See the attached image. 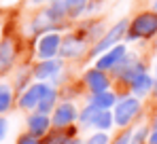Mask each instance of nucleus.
I'll list each match as a JSON object with an SVG mask.
<instances>
[{
    "label": "nucleus",
    "instance_id": "1",
    "mask_svg": "<svg viewBox=\"0 0 157 144\" xmlns=\"http://www.w3.org/2000/svg\"><path fill=\"white\" fill-rule=\"evenodd\" d=\"M153 32H157V13H142L138 15L130 28V38L136 36H151Z\"/></svg>",
    "mask_w": 157,
    "mask_h": 144
},
{
    "label": "nucleus",
    "instance_id": "2",
    "mask_svg": "<svg viewBox=\"0 0 157 144\" xmlns=\"http://www.w3.org/2000/svg\"><path fill=\"white\" fill-rule=\"evenodd\" d=\"M138 108H140V104H138L136 97H125V100H121V104H119L117 110H115V123H117V125H128V123L134 119V115L138 112Z\"/></svg>",
    "mask_w": 157,
    "mask_h": 144
},
{
    "label": "nucleus",
    "instance_id": "3",
    "mask_svg": "<svg viewBox=\"0 0 157 144\" xmlns=\"http://www.w3.org/2000/svg\"><path fill=\"white\" fill-rule=\"evenodd\" d=\"M125 55V47L123 45H115L108 53H104L100 59H98V70H106V68H115Z\"/></svg>",
    "mask_w": 157,
    "mask_h": 144
},
{
    "label": "nucleus",
    "instance_id": "4",
    "mask_svg": "<svg viewBox=\"0 0 157 144\" xmlns=\"http://www.w3.org/2000/svg\"><path fill=\"white\" fill-rule=\"evenodd\" d=\"M47 89H49L47 85H32L26 93L21 96V106H24V108H34V106H38L40 100H43V96L47 93Z\"/></svg>",
    "mask_w": 157,
    "mask_h": 144
},
{
    "label": "nucleus",
    "instance_id": "5",
    "mask_svg": "<svg viewBox=\"0 0 157 144\" xmlns=\"http://www.w3.org/2000/svg\"><path fill=\"white\" fill-rule=\"evenodd\" d=\"M59 51V34H47L38 43V55L40 57H53Z\"/></svg>",
    "mask_w": 157,
    "mask_h": 144
},
{
    "label": "nucleus",
    "instance_id": "6",
    "mask_svg": "<svg viewBox=\"0 0 157 144\" xmlns=\"http://www.w3.org/2000/svg\"><path fill=\"white\" fill-rule=\"evenodd\" d=\"M85 83L89 85V89L94 93H102V91H106V87H108V78L104 76L102 70H89L85 74Z\"/></svg>",
    "mask_w": 157,
    "mask_h": 144
},
{
    "label": "nucleus",
    "instance_id": "7",
    "mask_svg": "<svg viewBox=\"0 0 157 144\" xmlns=\"http://www.w3.org/2000/svg\"><path fill=\"white\" fill-rule=\"evenodd\" d=\"M75 117H77L75 106H72V104H62V106L55 110V115H53V125L64 127V125L72 123V121H75Z\"/></svg>",
    "mask_w": 157,
    "mask_h": 144
},
{
    "label": "nucleus",
    "instance_id": "8",
    "mask_svg": "<svg viewBox=\"0 0 157 144\" xmlns=\"http://www.w3.org/2000/svg\"><path fill=\"white\" fill-rule=\"evenodd\" d=\"M125 28H128V21L117 24L113 30H110V32H108V34H106V38H102V40H100V45L94 49V53H102V51H106V49L110 47V45H113V43H115V40H117V38L125 32Z\"/></svg>",
    "mask_w": 157,
    "mask_h": 144
},
{
    "label": "nucleus",
    "instance_id": "9",
    "mask_svg": "<svg viewBox=\"0 0 157 144\" xmlns=\"http://www.w3.org/2000/svg\"><path fill=\"white\" fill-rule=\"evenodd\" d=\"M28 125H30V131H32L34 136H40V134L47 131V127H49V119H47L45 115H34V117H30Z\"/></svg>",
    "mask_w": 157,
    "mask_h": 144
},
{
    "label": "nucleus",
    "instance_id": "10",
    "mask_svg": "<svg viewBox=\"0 0 157 144\" xmlns=\"http://www.w3.org/2000/svg\"><path fill=\"white\" fill-rule=\"evenodd\" d=\"M13 62V43L11 40H4L0 45V72L6 70Z\"/></svg>",
    "mask_w": 157,
    "mask_h": 144
},
{
    "label": "nucleus",
    "instance_id": "11",
    "mask_svg": "<svg viewBox=\"0 0 157 144\" xmlns=\"http://www.w3.org/2000/svg\"><path fill=\"white\" fill-rule=\"evenodd\" d=\"M132 87H134V91H136L138 96H144V93L153 87V81H151V76H147V74H140V76H136V78L132 81Z\"/></svg>",
    "mask_w": 157,
    "mask_h": 144
},
{
    "label": "nucleus",
    "instance_id": "12",
    "mask_svg": "<svg viewBox=\"0 0 157 144\" xmlns=\"http://www.w3.org/2000/svg\"><path fill=\"white\" fill-rule=\"evenodd\" d=\"M96 108H100V110H106V108H110L113 104H115V96L113 93H108V91H102V93H96L94 96V102H91Z\"/></svg>",
    "mask_w": 157,
    "mask_h": 144
},
{
    "label": "nucleus",
    "instance_id": "13",
    "mask_svg": "<svg viewBox=\"0 0 157 144\" xmlns=\"http://www.w3.org/2000/svg\"><path fill=\"white\" fill-rule=\"evenodd\" d=\"M57 70H59V64L57 62H45V64H40L36 68V76L38 78H49L53 74H57Z\"/></svg>",
    "mask_w": 157,
    "mask_h": 144
},
{
    "label": "nucleus",
    "instance_id": "14",
    "mask_svg": "<svg viewBox=\"0 0 157 144\" xmlns=\"http://www.w3.org/2000/svg\"><path fill=\"white\" fill-rule=\"evenodd\" d=\"M83 43L81 40H77V38H68L66 40V45H64V49H62V53L66 55V57H75V55H78L81 51H83Z\"/></svg>",
    "mask_w": 157,
    "mask_h": 144
},
{
    "label": "nucleus",
    "instance_id": "15",
    "mask_svg": "<svg viewBox=\"0 0 157 144\" xmlns=\"http://www.w3.org/2000/svg\"><path fill=\"white\" fill-rule=\"evenodd\" d=\"M53 102H55V91H53V89H47V93L43 96L40 104H38L40 115H45V112H49V110H51V108H53Z\"/></svg>",
    "mask_w": 157,
    "mask_h": 144
},
{
    "label": "nucleus",
    "instance_id": "16",
    "mask_svg": "<svg viewBox=\"0 0 157 144\" xmlns=\"http://www.w3.org/2000/svg\"><path fill=\"white\" fill-rule=\"evenodd\" d=\"M9 106H11V87L0 85V112L9 110Z\"/></svg>",
    "mask_w": 157,
    "mask_h": 144
},
{
    "label": "nucleus",
    "instance_id": "17",
    "mask_svg": "<svg viewBox=\"0 0 157 144\" xmlns=\"http://www.w3.org/2000/svg\"><path fill=\"white\" fill-rule=\"evenodd\" d=\"M94 125L100 127V129H108V127L113 125V119H110V115H108L106 110H100L98 117H96V121H94Z\"/></svg>",
    "mask_w": 157,
    "mask_h": 144
},
{
    "label": "nucleus",
    "instance_id": "18",
    "mask_svg": "<svg viewBox=\"0 0 157 144\" xmlns=\"http://www.w3.org/2000/svg\"><path fill=\"white\" fill-rule=\"evenodd\" d=\"M98 112H100V108H96V106L91 104L89 108H85V110H83L81 121H83L85 125H87V123H91V125H94V121H96V117H98Z\"/></svg>",
    "mask_w": 157,
    "mask_h": 144
},
{
    "label": "nucleus",
    "instance_id": "19",
    "mask_svg": "<svg viewBox=\"0 0 157 144\" xmlns=\"http://www.w3.org/2000/svg\"><path fill=\"white\" fill-rule=\"evenodd\" d=\"M87 144H108V138H106V134H96L87 140Z\"/></svg>",
    "mask_w": 157,
    "mask_h": 144
},
{
    "label": "nucleus",
    "instance_id": "20",
    "mask_svg": "<svg viewBox=\"0 0 157 144\" xmlns=\"http://www.w3.org/2000/svg\"><path fill=\"white\" fill-rule=\"evenodd\" d=\"M17 144H40V142L36 140V136H24V138H19Z\"/></svg>",
    "mask_w": 157,
    "mask_h": 144
},
{
    "label": "nucleus",
    "instance_id": "21",
    "mask_svg": "<svg viewBox=\"0 0 157 144\" xmlns=\"http://www.w3.org/2000/svg\"><path fill=\"white\" fill-rule=\"evenodd\" d=\"M4 134H6V121L0 119V140L4 138Z\"/></svg>",
    "mask_w": 157,
    "mask_h": 144
},
{
    "label": "nucleus",
    "instance_id": "22",
    "mask_svg": "<svg viewBox=\"0 0 157 144\" xmlns=\"http://www.w3.org/2000/svg\"><path fill=\"white\" fill-rule=\"evenodd\" d=\"M83 2H85V0H66V4H68L70 9H75V6H81Z\"/></svg>",
    "mask_w": 157,
    "mask_h": 144
},
{
    "label": "nucleus",
    "instance_id": "23",
    "mask_svg": "<svg viewBox=\"0 0 157 144\" xmlns=\"http://www.w3.org/2000/svg\"><path fill=\"white\" fill-rule=\"evenodd\" d=\"M128 140H130V136H123V138H119L115 144H128Z\"/></svg>",
    "mask_w": 157,
    "mask_h": 144
},
{
    "label": "nucleus",
    "instance_id": "24",
    "mask_svg": "<svg viewBox=\"0 0 157 144\" xmlns=\"http://www.w3.org/2000/svg\"><path fill=\"white\" fill-rule=\"evenodd\" d=\"M151 144H157V131L151 134Z\"/></svg>",
    "mask_w": 157,
    "mask_h": 144
},
{
    "label": "nucleus",
    "instance_id": "25",
    "mask_svg": "<svg viewBox=\"0 0 157 144\" xmlns=\"http://www.w3.org/2000/svg\"><path fill=\"white\" fill-rule=\"evenodd\" d=\"M64 144H78V142H77V140H66Z\"/></svg>",
    "mask_w": 157,
    "mask_h": 144
},
{
    "label": "nucleus",
    "instance_id": "26",
    "mask_svg": "<svg viewBox=\"0 0 157 144\" xmlns=\"http://www.w3.org/2000/svg\"><path fill=\"white\" fill-rule=\"evenodd\" d=\"M155 11H157V4H155Z\"/></svg>",
    "mask_w": 157,
    "mask_h": 144
}]
</instances>
